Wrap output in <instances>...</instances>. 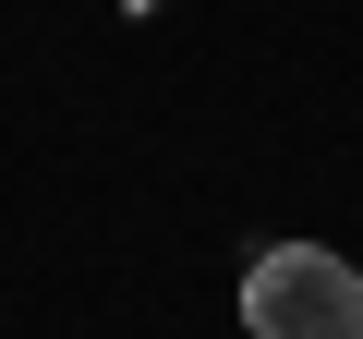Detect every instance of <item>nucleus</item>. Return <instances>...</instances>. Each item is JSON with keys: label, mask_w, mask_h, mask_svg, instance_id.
<instances>
[{"label": "nucleus", "mask_w": 363, "mask_h": 339, "mask_svg": "<svg viewBox=\"0 0 363 339\" xmlns=\"http://www.w3.org/2000/svg\"><path fill=\"white\" fill-rule=\"evenodd\" d=\"M242 327L255 339H363V279L327 243H267L242 279Z\"/></svg>", "instance_id": "1"}]
</instances>
